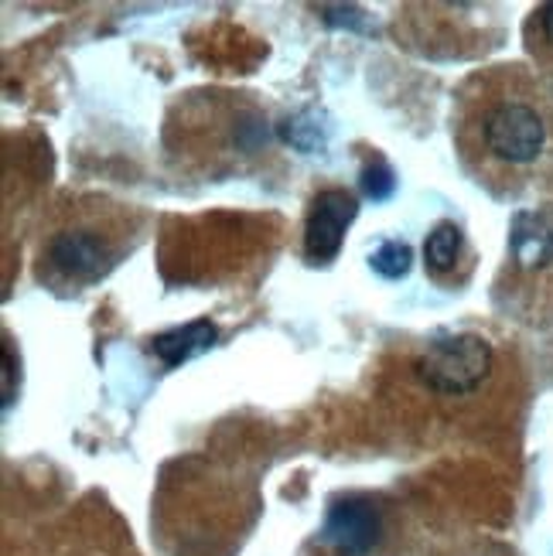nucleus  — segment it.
I'll return each instance as SVG.
<instances>
[{"mask_svg": "<svg viewBox=\"0 0 553 556\" xmlns=\"http://www.w3.org/2000/svg\"><path fill=\"white\" fill-rule=\"evenodd\" d=\"M451 137L465 172L495 195H510L550 157L553 116L537 79L516 65H495L458 89Z\"/></svg>", "mask_w": 553, "mask_h": 556, "instance_id": "1", "label": "nucleus"}, {"mask_svg": "<svg viewBox=\"0 0 553 556\" xmlns=\"http://www.w3.org/2000/svg\"><path fill=\"white\" fill-rule=\"evenodd\" d=\"M143 239V212L113 199L86 195L65 202L41 232L35 277L59 294L103 283Z\"/></svg>", "mask_w": 553, "mask_h": 556, "instance_id": "2", "label": "nucleus"}, {"mask_svg": "<svg viewBox=\"0 0 553 556\" xmlns=\"http://www.w3.org/2000/svg\"><path fill=\"white\" fill-rule=\"evenodd\" d=\"M318 540L335 556H397L403 546V516L390 498L349 492L328 505Z\"/></svg>", "mask_w": 553, "mask_h": 556, "instance_id": "3", "label": "nucleus"}, {"mask_svg": "<svg viewBox=\"0 0 553 556\" xmlns=\"http://www.w3.org/2000/svg\"><path fill=\"white\" fill-rule=\"evenodd\" d=\"M414 372L427 393L444 400H465L482 393L495 372V352L482 334H441L430 338L414 362Z\"/></svg>", "mask_w": 553, "mask_h": 556, "instance_id": "4", "label": "nucleus"}, {"mask_svg": "<svg viewBox=\"0 0 553 556\" xmlns=\"http://www.w3.org/2000/svg\"><path fill=\"white\" fill-rule=\"evenodd\" d=\"M359 215V199L345 188H322L311 195L304 215V260L311 267H328L342 253L345 232Z\"/></svg>", "mask_w": 553, "mask_h": 556, "instance_id": "5", "label": "nucleus"}, {"mask_svg": "<svg viewBox=\"0 0 553 556\" xmlns=\"http://www.w3.org/2000/svg\"><path fill=\"white\" fill-rule=\"evenodd\" d=\"M475 270V253L465 239V229L451 219H441L424 239V274L444 290H458Z\"/></svg>", "mask_w": 553, "mask_h": 556, "instance_id": "6", "label": "nucleus"}, {"mask_svg": "<svg viewBox=\"0 0 553 556\" xmlns=\"http://www.w3.org/2000/svg\"><path fill=\"white\" fill-rule=\"evenodd\" d=\"M510 253L519 270H543L553 263V212L523 208L513 219Z\"/></svg>", "mask_w": 553, "mask_h": 556, "instance_id": "7", "label": "nucleus"}, {"mask_svg": "<svg viewBox=\"0 0 553 556\" xmlns=\"http://www.w3.org/2000/svg\"><path fill=\"white\" fill-rule=\"evenodd\" d=\"M212 342H215V325H209V321H191L185 328L158 334L151 352L164 362V366L175 369V366H181V362H188V358L202 355L205 349H212Z\"/></svg>", "mask_w": 553, "mask_h": 556, "instance_id": "8", "label": "nucleus"}, {"mask_svg": "<svg viewBox=\"0 0 553 556\" xmlns=\"http://www.w3.org/2000/svg\"><path fill=\"white\" fill-rule=\"evenodd\" d=\"M424 556H516V549L492 540V536H482V533H465V536L438 543Z\"/></svg>", "mask_w": 553, "mask_h": 556, "instance_id": "9", "label": "nucleus"}, {"mask_svg": "<svg viewBox=\"0 0 553 556\" xmlns=\"http://www.w3.org/2000/svg\"><path fill=\"white\" fill-rule=\"evenodd\" d=\"M411 260H414V250L400 243V239H387L379 250H373L369 256V267L379 274V277H387V280H400L411 274Z\"/></svg>", "mask_w": 553, "mask_h": 556, "instance_id": "10", "label": "nucleus"}, {"mask_svg": "<svg viewBox=\"0 0 553 556\" xmlns=\"http://www.w3.org/2000/svg\"><path fill=\"white\" fill-rule=\"evenodd\" d=\"M526 38H530V52L537 59L553 62V0L533 11V21H530V28H526Z\"/></svg>", "mask_w": 553, "mask_h": 556, "instance_id": "11", "label": "nucleus"}]
</instances>
